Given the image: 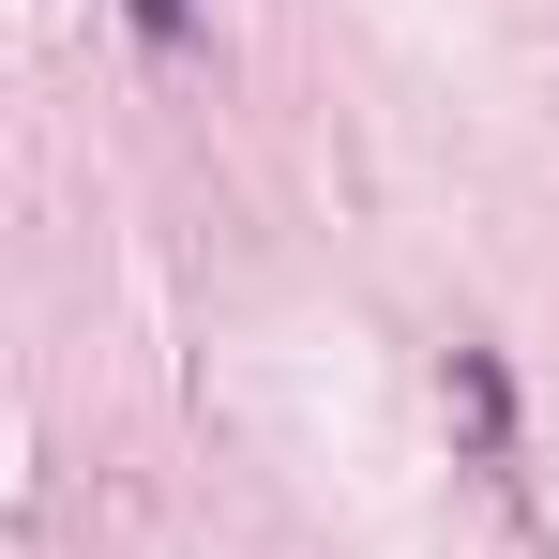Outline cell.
Here are the masks:
<instances>
[{
    "mask_svg": "<svg viewBox=\"0 0 559 559\" xmlns=\"http://www.w3.org/2000/svg\"><path fill=\"white\" fill-rule=\"evenodd\" d=\"M454 424L484 468H514V378H499V348H454Z\"/></svg>",
    "mask_w": 559,
    "mask_h": 559,
    "instance_id": "obj_1",
    "label": "cell"
},
{
    "mask_svg": "<svg viewBox=\"0 0 559 559\" xmlns=\"http://www.w3.org/2000/svg\"><path fill=\"white\" fill-rule=\"evenodd\" d=\"M121 15H136V46H152V61H182V46H197V0H121Z\"/></svg>",
    "mask_w": 559,
    "mask_h": 559,
    "instance_id": "obj_2",
    "label": "cell"
}]
</instances>
